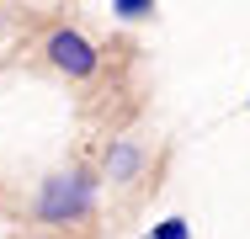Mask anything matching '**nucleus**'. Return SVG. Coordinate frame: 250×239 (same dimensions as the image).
Returning a JSON list of instances; mask_svg holds the SVG:
<instances>
[{"instance_id": "20e7f679", "label": "nucleus", "mask_w": 250, "mask_h": 239, "mask_svg": "<svg viewBox=\"0 0 250 239\" xmlns=\"http://www.w3.org/2000/svg\"><path fill=\"white\" fill-rule=\"evenodd\" d=\"M187 234H192V229H187V218H170V223H160L149 239H187Z\"/></svg>"}, {"instance_id": "f257e3e1", "label": "nucleus", "mask_w": 250, "mask_h": 239, "mask_svg": "<svg viewBox=\"0 0 250 239\" xmlns=\"http://www.w3.org/2000/svg\"><path fill=\"white\" fill-rule=\"evenodd\" d=\"M91 202H96V181L80 176V170H69V176H48V181H43L38 213H43L48 223H69V218L91 213Z\"/></svg>"}, {"instance_id": "39448f33", "label": "nucleus", "mask_w": 250, "mask_h": 239, "mask_svg": "<svg viewBox=\"0 0 250 239\" xmlns=\"http://www.w3.org/2000/svg\"><path fill=\"white\" fill-rule=\"evenodd\" d=\"M112 11L133 21V16H144V11H154V5H149V0H112Z\"/></svg>"}, {"instance_id": "f03ea898", "label": "nucleus", "mask_w": 250, "mask_h": 239, "mask_svg": "<svg viewBox=\"0 0 250 239\" xmlns=\"http://www.w3.org/2000/svg\"><path fill=\"white\" fill-rule=\"evenodd\" d=\"M48 59L64 69V75H91V69H96V48L85 43L80 32H69V27L48 38Z\"/></svg>"}, {"instance_id": "7ed1b4c3", "label": "nucleus", "mask_w": 250, "mask_h": 239, "mask_svg": "<svg viewBox=\"0 0 250 239\" xmlns=\"http://www.w3.org/2000/svg\"><path fill=\"white\" fill-rule=\"evenodd\" d=\"M106 165H112V181H123V176L139 170V149H133V143H117V149L106 154Z\"/></svg>"}]
</instances>
